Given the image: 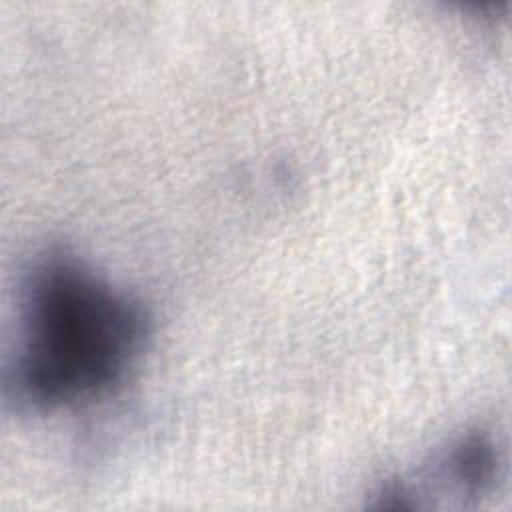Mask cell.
Wrapping results in <instances>:
<instances>
[{"mask_svg": "<svg viewBox=\"0 0 512 512\" xmlns=\"http://www.w3.org/2000/svg\"><path fill=\"white\" fill-rule=\"evenodd\" d=\"M496 474L494 444L478 432H470L456 440L438 460L436 476L450 480L466 494L484 490Z\"/></svg>", "mask_w": 512, "mask_h": 512, "instance_id": "cell-2", "label": "cell"}, {"mask_svg": "<svg viewBox=\"0 0 512 512\" xmlns=\"http://www.w3.org/2000/svg\"><path fill=\"white\" fill-rule=\"evenodd\" d=\"M148 310L76 256L50 250L22 280L10 386L20 404L58 408L112 390L144 348Z\"/></svg>", "mask_w": 512, "mask_h": 512, "instance_id": "cell-1", "label": "cell"}]
</instances>
